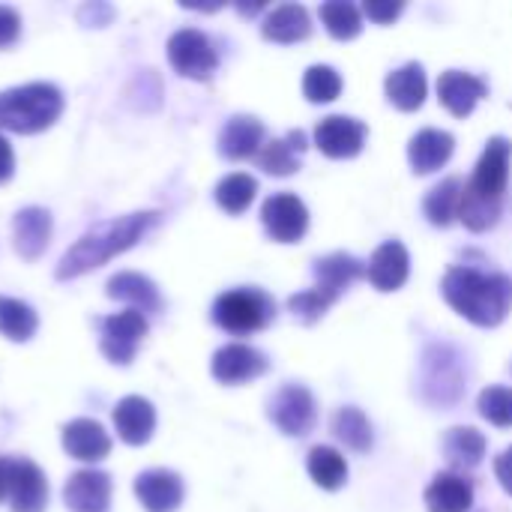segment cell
<instances>
[{
	"label": "cell",
	"mask_w": 512,
	"mask_h": 512,
	"mask_svg": "<svg viewBox=\"0 0 512 512\" xmlns=\"http://www.w3.org/2000/svg\"><path fill=\"white\" fill-rule=\"evenodd\" d=\"M156 222H159V213L147 210V213H129V216L96 225L60 258L57 279H75V276H84V273L108 264L111 258L132 249Z\"/></svg>",
	"instance_id": "6da1fadb"
},
{
	"label": "cell",
	"mask_w": 512,
	"mask_h": 512,
	"mask_svg": "<svg viewBox=\"0 0 512 512\" xmlns=\"http://www.w3.org/2000/svg\"><path fill=\"white\" fill-rule=\"evenodd\" d=\"M444 297L477 327H498L512 309V282L504 273L453 267L444 276Z\"/></svg>",
	"instance_id": "7a4b0ae2"
},
{
	"label": "cell",
	"mask_w": 512,
	"mask_h": 512,
	"mask_svg": "<svg viewBox=\"0 0 512 512\" xmlns=\"http://www.w3.org/2000/svg\"><path fill=\"white\" fill-rule=\"evenodd\" d=\"M360 276H366V267L348 252H333L321 258L315 264V288L288 300L294 318H300L303 324H315Z\"/></svg>",
	"instance_id": "3957f363"
},
{
	"label": "cell",
	"mask_w": 512,
	"mask_h": 512,
	"mask_svg": "<svg viewBox=\"0 0 512 512\" xmlns=\"http://www.w3.org/2000/svg\"><path fill=\"white\" fill-rule=\"evenodd\" d=\"M63 111V93L54 84L33 81L0 93V129L33 135L48 129Z\"/></svg>",
	"instance_id": "277c9868"
},
{
	"label": "cell",
	"mask_w": 512,
	"mask_h": 512,
	"mask_svg": "<svg viewBox=\"0 0 512 512\" xmlns=\"http://www.w3.org/2000/svg\"><path fill=\"white\" fill-rule=\"evenodd\" d=\"M276 315V303L258 291V288H237V291H228L216 300L213 306V321L228 330V333H255L261 327H267Z\"/></svg>",
	"instance_id": "5b68a950"
},
{
	"label": "cell",
	"mask_w": 512,
	"mask_h": 512,
	"mask_svg": "<svg viewBox=\"0 0 512 512\" xmlns=\"http://www.w3.org/2000/svg\"><path fill=\"white\" fill-rule=\"evenodd\" d=\"M510 159H512V144L507 138H492L474 168V177L471 183L465 186L468 195L486 201V204H495L501 207L504 201V192H507V183H510Z\"/></svg>",
	"instance_id": "8992f818"
},
{
	"label": "cell",
	"mask_w": 512,
	"mask_h": 512,
	"mask_svg": "<svg viewBox=\"0 0 512 512\" xmlns=\"http://www.w3.org/2000/svg\"><path fill=\"white\" fill-rule=\"evenodd\" d=\"M168 60L180 75L195 78V81H207L219 66V54L213 42L201 30H192V27L177 30L168 39Z\"/></svg>",
	"instance_id": "52a82bcc"
},
{
	"label": "cell",
	"mask_w": 512,
	"mask_h": 512,
	"mask_svg": "<svg viewBox=\"0 0 512 512\" xmlns=\"http://www.w3.org/2000/svg\"><path fill=\"white\" fill-rule=\"evenodd\" d=\"M465 390V375L459 366V354L450 351L447 345H435L426 351L423 363V393L429 402L450 405L462 396Z\"/></svg>",
	"instance_id": "ba28073f"
},
{
	"label": "cell",
	"mask_w": 512,
	"mask_h": 512,
	"mask_svg": "<svg viewBox=\"0 0 512 512\" xmlns=\"http://www.w3.org/2000/svg\"><path fill=\"white\" fill-rule=\"evenodd\" d=\"M144 336H147L144 312H138V309L117 312V315L105 318V324H102V354L111 363L126 366V363H132Z\"/></svg>",
	"instance_id": "9c48e42d"
},
{
	"label": "cell",
	"mask_w": 512,
	"mask_h": 512,
	"mask_svg": "<svg viewBox=\"0 0 512 512\" xmlns=\"http://www.w3.org/2000/svg\"><path fill=\"white\" fill-rule=\"evenodd\" d=\"M270 420L291 438H303L312 432L315 420H318V411H315V399L306 387H297V384H288L282 387L273 402H270Z\"/></svg>",
	"instance_id": "30bf717a"
},
{
	"label": "cell",
	"mask_w": 512,
	"mask_h": 512,
	"mask_svg": "<svg viewBox=\"0 0 512 512\" xmlns=\"http://www.w3.org/2000/svg\"><path fill=\"white\" fill-rule=\"evenodd\" d=\"M261 219H264L267 234L273 240H279V243H297L309 228L306 204L297 195H288V192L267 198L264 207H261Z\"/></svg>",
	"instance_id": "8fae6325"
},
{
	"label": "cell",
	"mask_w": 512,
	"mask_h": 512,
	"mask_svg": "<svg viewBox=\"0 0 512 512\" xmlns=\"http://www.w3.org/2000/svg\"><path fill=\"white\" fill-rule=\"evenodd\" d=\"M315 144L321 147V153H327L330 159H351L363 150L366 144V123L354 120V117H342V114H330L318 123L315 129Z\"/></svg>",
	"instance_id": "7c38bea8"
},
{
	"label": "cell",
	"mask_w": 512,
	"mask_h": 512,
	"mask_svg": "<svg viewBox=\"0 0 512 512\" xmlns=\"http://www.w3.org/2000/svg\"><path fill=\"white\" fill-rule=\"evenodd\" d=\"M63 501L72 512H105L111 504V477L102 471H75L63 486Z\"/></svg>",
	"instance_id": "4fadbf2b"
},
{
	"label": "cell",
	"mask_w": 512,
	"mask_h": 512,
	"mask_svg": "<svg viewBox=\"0 0 512 512\" xmlns=\"http://www.w3.org/2000/svg\"><path fill=\"white\" fill-rule=\"evenodd\" d=\"M135 495L147 512H174L183 504V480L174 471L153 468L135 480Z\"/></svg>",
	"instance_id": "5bb4252c"
},
{
	"label": "cell",
	"mask_w": 512,
	"mask_h": 512,
	"mask_svg": "<svg viewBox=\"0 0 512 512\" xmlns=\"http://www.w3.org/2000/svg\"><path fill=\"white\" fill-rule=\"evenodd\" d=\"M267 372V357L249 345H225L213 357V378L222 384H246Z\"/></svg>",
	"instance_id": "9a60e30c"
},
{
	"label": "cell",
	"mask_w": 512,
	"mask_h": 512,
	"mask_svg": "<svg viewBox=\"0 0 512 512\" xmlns=\"http://www.w3.org/2000/svg\"><path fill=\"white\" fill-rule=\"evenodd\" d=\"M408 273H411L408 249L396 240L378 246L375 255L369 258V267H366V276L378 291H399L408 282Z\"/></svg>",
	"instance_id": "2e32d148"
},
{
	"label": "cell",
	"mask_w": 512,
	"mask_h": 512,
	"mask_svg": "<svg viewBox=\"0 0 512 512\" xmlns=\"http://www.w3.org/2000/svg\"><path fill=\"white\" fill-rule=\"evenodd\" d=\"M114 429L120 435L123 444L129 447H141L150 441L153 429H156V411L147 399L141 396H126L117 402L114 408Z\"/></svg>",
	"instance_id": "e0dca14e"
},
{
	"label": "cell",
	"mask_w": 512,
	"mask_h": 512,
	"mask_svg": "<svg viewBox=\"0 0 512 512\" xmlns=\"http://www.w3.org/2000/svg\"><path fill=\"white\" fill-rule=\"evenodd\" d=\"M9 501L15 512H42L48 504V483L45 474L27 462V459H12V486H9Z\"/></svg>",
	"instance_id": "ac0fdd59"
},
{
	"label": "cell",
	"mask_w": 512,
	"mask_h": 512,
	"mask_svg": "<svg viewBox=\"0 0 512 512\" xmlns=\"http://www.w3.org/2000/svg\"><path fill=\"white\" fill-rule=\"evenodd\" d=\"M63 450L78 462H102L111 453V438L96 420H72L63 429Z\"/></svg>",
	"instance_id": "d6986e66"
},
{
	"label": "cell",
	"mask_w": 512,
	"mask_h": 512,
	"mask_svg": "<svg viewBox=\"0 0 512 512\" xmlns=\"http://www.w3.org/2000/svg\"><path fill=\"white\" fill-rule=\"evenodd\" d=\"M438 96L447 105L450 114L456 117H468L474 111V105L486 96V81H480L471 72H459L450 69L438 78Z\"/></svg>",
	"instance_id": "ffe728a7"
},
{
	"label": "cell",
	"mask_w": 512,
	"mask_h": 512,
	"mask_svg": "<svg viewBox=\"0 0 512 512\" xmlns=\"http://www.w3.org/2000/svg\"><path fill=\"white\" fill-rule=\"evenodd\" d=\"M12 237H15V249L21 258L36 261L48 240H51V213L42 207H27L15 216L12 222Z\"/></svg>",
	"instance_id": "44dd1931"
},
{
	"label": "cell",
	"mask_w": 512,
	"mask_h": 512,
	"mask_svg": "<svg viewBox=\"0 0 512 512\" xmlns=\"http://www.w3.org/2000/svg\"><path fill=\"white\" fill-rule=\"evenodd\" d=\"M264 126L261 120L249 117V114H237L225 123L222 135H219V150L228 159H249L258 156V150L264 147Z\"/></svg>",
	"instance_id": "7402d4cb"
},
{
	"label": "cell",
	"mask_w": 512,
	"mask_h": 512,
	"mask_svg": "<svg viewBox=\"0 0 512 512\" xmlns=\"http://www.w3.org/2000/svg\"><path fill=\"white\" fill-rule=\"evenodd\" d=\"M453 135L450 132H441V129H423L411 138V147H408V159L414 165L417 174H432L438 171L450 156H453Z\"/></svg>",
	"instance_id": "603a6c76"
},
{
	"label": "cell",
	"mask_w": 512,
	"mask_h": 512,
	"mask_svg": "<svg viewBox=\"0 0 512 512\" xmlns=\"http://www.w3.org/2000/svg\"><path fill=\"white\" fill-rule=\"evenodd\" d=\"M261 30H264V39L291 45V42H300V39H306L312 33V18H309L306 6L285 3V6L273 9L264 18V27Z\"/></svg>",
	"instance_id": "cb8c5ba5"
},
{
	"label": "cell",
	"mask_w": 512,
	"mask_h": 512,
	"mask_svg": "<svg viewBox=\"0 0 512 512\" xmlns=\"http://www.w3.org/2000/svg\"><path fill=\"white\" fill-rule=\"evenodd\" d=\"M309 144H306V132H300V129H294V132H288V138H273V141H267L261 150H258V165L264 168V171H270V174H276V177H288V174H294L297 168H300V153L306 150Z\"/></svg>",
	"instance_id": "d4e9b609"
},
{
	"label": "cell",
	"mask_w": 512,
	"mask_h": 512,
	"mask_svg": "<svg viewBox=\"0 0 512 512\" xmlns=\"http://www.w3.org/2000/svg\"><path fill=\"white\" fill-rule=\"evenodd\" d=\"M474 504V489L459 474H438L426 489L429 512H468Z\"/></svg>",
	"instance_id": "484cf974"
},
{
	"label": "cell",
	"mask_w": 512,
	"mask_h": 512,
	"mask_svg": "<svg viewBox=\"0 0 512 512\" xmlns=\"http://www.w3.org/2000/svg\"><path fill=\"white\" fill-rule=\"evenodd\" d=\"M426 72L420 63H405L387 78V99L402 111H417L426 102Z\"/></svg>",
	"instance_id": "4316f807"
},
{
	"label": "cell",
	"mask_w": 512,
	"mask_h": 512,
	"mask_svg": "<svg viewBox=\"0 0 512 512\" xmlns=\"http://www.w3.org/2000/svg\"><path fill=\"white\" fill-rule=\"evenodd\" d=\"M108 297L123 300L138 312H156L162 306L156 285L141 273H117L114 279H108Z\"/></svg>",
	"instance_id": "83f0119b"
},
{
	"label": "cell",
	"mask_w": 512,
	"mask_h": 512,
	"mask_svg": "<svg viewBox=\"0 0 512 512\" xmlns=\"http://www.w3.org/2000/svg\"><path fill=\"white\" fill-rule=\"evenodd\" d=\"M444 456H447V462H450L453 468L471 471V468H477V465L483 462V456H486V438H483L477 429H471V426H456V429H450L447 438H444Z\"/></svg>",
	"instance_id": "f1b7e54d"
},
{
	"label": "cell",
	"mask_w": 512,
	"mask_h": 512,
	"mask_svg": "<svg viewBox=\"0 0 512 512\" xmlns=\"http://www.w3.org/2000/svg\"><path fill=\"white\" fill-rule=\"evenodd\" d=\"M462 195H465V183H462L459 177H450V180H444L441 186H435V189L426 195V201H423V210H426L429 222L447 228V225L459 216Z\"/></svg>",
	"instance_id": "f546056e"
},
{
	"label": "cell",
	"mask_w": 512,
	"mask_h": 512,
	"mask_svg": "<svg viewBox=\"0 0 512 512\" xmlns=\"http://www.w3.org/2000/svg\"><path fill=\"white\" fill-rule=\"evenodd\" d=\"M309 477L321 486V489H342L348 480V465L345 459L333 450V447H315L309 453Z\"/></svg>",
	"instance_id": "4dcf8cb0"
},
{
	"label": "cell",
	"mask_w": 512,
	"mask_h": 512,
	"mask_svg": "<svg viewBox=\"0 0 512 512\" xmlns=\"http://www.w3.org/2000/svg\"><path fill=\"white\" fill-rule=\"evenodd\" d=\"M36 312L12 297H0V336L9 342H27L36 333Z\"/></svg>",
	"instance_id": "1f68e13d"
},
{
	"label": "cell",
	"mask_w": 512,
	"mask_h": 512,
	"mask_svg": "<svg viewBox=\"0 0 512 512\" xmlns=\"http://www.w3.org/2000/svg\"><path fill=\"white\" fill-rule=\"evenodd\" d=\"M333 432L354 453H366L372 447V426H369L366 414L357 411V408H342L333 417Z\"/></svg>",
	"instance_id": "d6a6232c"
},
{
	"label": "cell",
	"mask_w": 512,
	"mask_h": 512,
	"mask_svg": "<svg viewBox=\"0 0 512 512\" xmlns=\"http://www.w3.org/2000/svg\"><path fill=\"white\" fill-rule=\"evenodd\" d=\"M321 21L324 27L330 30L333 39H354L360 30H363V15L354 3H345V0H330L321 6Z\"/></svg>",
	"instance_id": "836d02e7"
},
{
	"label": "cell",
	"mask_w": 512,
	"mask_h": 512,
	"mask_svg": "<svg viewBox=\"0 0 512 512\" xmlns=\"http://www.w3.org/2000/svg\"><path fill=\"white\" fill-rule=\"evenodd\" d=\"M255 192H258V183L255 177L249 174H228L219 186H216V201L225 213H243L252 201H255Z\"/></svg>",
	"instance_id": "e575fe53"
},
{
	"label": "cell",
	"mask_w": 512,
	"mask_h": 512,
	"mask_svg": "<svg viewBox=\"0 0 512 512\" xmlns=\"http://www.w3.org/2000/svg\"><path fill=\"white\" fill-rule=\"evenodd\" d=\"M303 93L309 102H333L342 93V78L333 66H312L303 78Z\"/></svg>",
	"instance_id": "d590c367"
},
{
	"label": "cell",
	"mask_w": 512,
	"mask_h": 512,
	"mask_svg": "<svg viewBox=\"0 0 512 512\" xmlns=\"http://www.w3.org/2000/svg\"><path fill=\"white\" fill-rule=\"evenodd\" d=\"M480 414L501 429L512 426V390L510 387H489L480 393Z\"/></svg>",
	"instance_id": "8d00e7d4"
},
{
	"label": "cell",
	"mask_w": 512,
	"mask_h": 512,
	"mask_svg": "<svg viewBox=\"0 0 512 512\" xmlns=\"http://www.w3.org/2000/svg\"><path fill=\"white\" fill-rule=\"evenodd\" d=\"M18 33H21V18H18V12L9 9V6H0V48L15 45Z\"/></svg>",
	"instance_id": "74e56055"
},
{
	"label": "cell",
	"mask_w": 512,
	"mask_h": 512,
	"mask_svg": "<svg viewBox=\"0 0 512 512\" xmlns=\"http://www.w3.org/2000/svg\"><path fill=\"white\" fill-rule=\"evenodd\" d=\"M369 18H375L378 24H390L399 12H402V3H366L363 6Z\"/></svg>",
	"instance_id": "f35d334b"
},
{
	"label": "cell",
	"mask_w": 512,
	"mask_h": 512,
	"mask_svg": "<svg viewBox=\"0 0 512 512\" xmlns=\"http://www.w3.org/2000/svg\"><path fill=\"white\" fill-rule=\"evenodd\" d=\"M495 474L504 486V492L512 495V447H507L498 459H495Z\"/></svg>",
	"instance_id": "ab89813d"
},
{
	"label": "cell",
	"mask_w": 512,
	"mask_h": 512,
	"mask_svg": "<svg viewBox=\"0 0 512 512\" xmlns=\"http://www.w3.org/2000/svg\"><path fill=\"white\" fill-rule=\"evenodd\" d=\"M12 171H15V156H12L9 141L0 135V183H6L12 177Z\"/></svg>",
	"instance_id": "60d3db41"
},
{
	"label": "cell",
	"mask_w": 512,
	"mask_h": 512,
	"mask_svg": "<svg viewBox=\"0 0 512 512\" xmlns=\"http://www.w3.org/2000/svg\"><path fill=\"white\" fill-rule=\"evenodd\" d=\"M9 486H12V459H0V504L9 498Z\"/></svg>",
	"instance_id": "b9f144b4"
}]
</instances>
